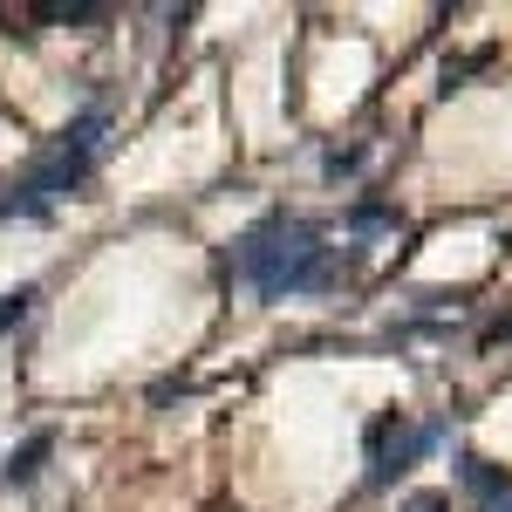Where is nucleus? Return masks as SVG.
Masks as SVG:
<instances>
[{
  "label": "nucleus",
  "instance_id": "8",
  "mask_svg": "<svg viewBox=\"0 0 512 512\" xmlns=\"http://www.w3.org/2000/svg\"><path fill=\"white\" fill-rule=\"evenodd\" d=\"M403 512H451V499H444V492H410Z\"/></svg>",
  "mask_w": 512,
  "mask_h": 512
},
{
  "label": "nucleus",
  "instance_id": "2",
  "mask_svg": "<svg viewBox=\"0 0 512 512\" xmlns=\"http://www.w3.org/2000/svg\"><path fill=\"white\" fill-rule=\"evenodd\" d=\"M103 137H110V110H82L76 123H62L55 151H48V158H35V171H28L14 192L0 198V219H48V212H55V205H62V198H69L82 178L96 171Z\"/></svg>",
  "mask_w": 512,
  "mask_h": 512
},
{
  "label": "nucleus",
  "instance_id": "3",
  "mask_svg": "<svg viewBox=\"0 0 512 512\" xmlns=\"http://www.w3.org/2000/svg\"><path fill=\"white\" fill-rule=\"evenodd\" d=\"M437 437H444L437 424H410L403 410H396V417H383V424L369 431V472H362V478H369V485H396V478L410 472V465L431 451Z\"/></svg>",
  "mask_w": 512,
  "mask_h": 512
},
{
  "label": "nucleus",
  "instance_id": "7",
  "mask_svg": "<svg viewBox=\"0 0 512 512\" xmlns=\"http://www.w3.org/2000/svg\"><path fill=\"white\" fill-rule=\"evenodd\" d=\"M390 226H396V212H390V205H355V212H349V233H355V239L390 233Z\"/></svg>",
  "mask_w": 512,
  "mask_h": 512
},
{
  "label": "nucleus",
  "instance_id": "6",
  "mask_svg": "<svg viewBox=\"0 0 512 512\" xmlns=\"http://www.w3.org/2000/svg\"><path fill=\"white\" fill-rule=\"evenodd\" d=\"M35 301H41V287H14V294H0V335L35 315Z\"/></svg>",
  "mask_w": 512,
  "mask_h": 512
},
{
  "label": "nucleus",
  "instance_id": "10",
  "mask_svg": "<svg viewBox=\"0 0 512 512\" xmlns=\"http://www.w3.org/2000/svg\"><path fill=\"white\" fill-rule=\"evenodd\" d=\"M499 342H512V315L499 321V328H485V349H499Z\"/></svg>",
  "mask_w": 512,
  "mask_h": 512
},
{
  "label": "nucleus",
  "instance_id": "4",
  "mask_svg": "<svg viewBox=\"0 0 512 512\" xmlns=\"http://www.w3.org/2000/svg\"><path fill=\"white\" fill-rule=\"evenodd\" d=\"M458 485L478 499V512H512V472L485 465L478 451H458Z\"/></svg>",
  "mask_w": 512,
  "mask_h": 512
},
{
  "label": "nucleus",
  "instance_id": "5",
  "mask_svg": "<svg viewBox=\"0 0 512 512\" xmlns=\"http://www.w3.org/2000/svg\"><path fill=\"white\" fill-rule=\"evenodd\" d=\"M48 451H55V431H35L21 451H7V465H0V478L7 485H35L41 478V465H48Z\"/></svg>",
  "mask_w": 512,
  "mask_h": 512
},
{
  "label": "nucleus",
  "instance_id": "1",
  "mask_svg": "<svg viewBox=\"0 0 512 512\" xmlns=\"http://www.w3.org/2000/svg\"><path fill=\"white\" fill-rule=\"evenodd\" d=\"M233 280L260 301H294V294H335L342 287V260L335 246L321 239L315 219H294V212H274L260 226H246L233 239Z\"/></svg>",
  "mask_w": 512,
  "mask_h": 512
},
{
  "label": "nucleus",
  "instance_id": "9",
  "mask_svg": "<svg viewBox=\"0 0 512 512\" xmlns=\"http://www.w3.org/2000/svg\"><path fill=\"white\" fill-rule=\"evenodd\" d=\"M355 164H362V151H335V158H328V164H321V171H328V178H349V171H355Z\"/></svg>",
  "mask_w": 512,
  "mask_h": 512
}]
</instances>
